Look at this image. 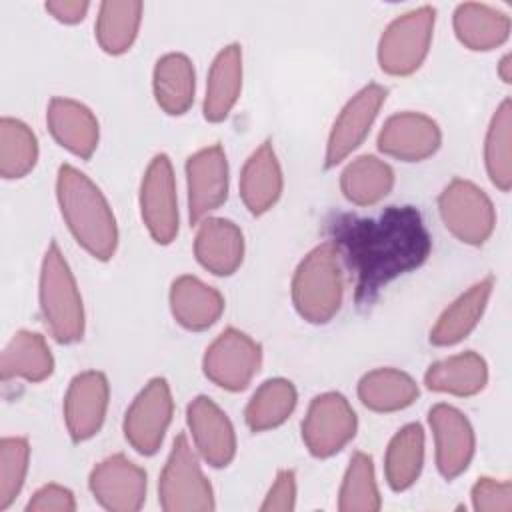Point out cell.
<instances>
[{"mask_svg":"<svg viewBox=\"0 0 512 512\" xmlns=\"http://www.w3.org/2000/svg\"><path fill=\"white\" fill-rule=\"evenodd\" d=\"M140 216L156 244H170L180 226L176 180L166 154H156L140 182Z\"/></svg>","mask_w":512,"mask_h":512,"instance_id":"cell-11","label":"cell"},{"mask_svg":"<svg viewBox=\"0 0 512 512\" xmlns=\"http://www.w3.org/2000/svg\"><path fill=\"white\" fill-rule=\"evenodd\" d=\"M342 296V254L334 242H322L312 248L294 270L292 304L306 322L326 324L338 314Z\"/></svg>","mask_w":512,"mask_h":512,"instance_id":"cell-3","label":"cell"},{"mask_svg":"<svg viewBox=\"0 0 512 512\" xmlns=\"http://www.w3.org/2000/svg\"><path fill=\"white\" fill-rule=\"evenodd\" d=\"M420 390L416 380L398 368H376L358 382L360 402L374 412H398L414 404Z\"/></svg>","mask_w":512,"mask_h":512,"instance_id":"cell-29","label":"cell"},{"mask_svg":"<svg viewBox=\"0 0 512 512\" xmlns=\"http://www.w3.org/2000/svg\"><path fill=\"white\" fill-rule=\"evenodd\" d=\"M56 198L74 240L96 260H110L118 248V224L100 188L78 168L62 164Z\"/></svg>","mask_w":512,"mask_h":512,"instance_id":"cell-2","label":"cell"},{"mask_svg":"<svg viewBox=\"0 0 512 512\" xmlns=\"http://www.w3.org/2000/svg\"><path fill=\"white\" fill-rule=\"evenodd\" d=\"M296 506V476L292 470H280L274 484L270 486L264 502L260 504L262 512H290Z\"/></svg>","mask_w":512,"mask_h":512,"instance_id":"cell-40","label":"cell"},{"mask_svg":"<svg viewBox=\"0 0 512 512\" xmlns=\"http://www.w3.org/2000/svg\"><path fill=\"white\" fill-rule=\"evenodd\" d=\"M152 90L156 104L166 114H186L194 102L196 92V72L192 60L180 52H168L160 56L152 72Z\"/></svg>","mask_w":512,"mask_h":512,"instance_id":"cell-26","label":"cell"},{"mask_svg":"<svg viewBox=\"0 0 512 512\" xmlns=\"http://www.w3.org/2000/svg\"><path fill=\"white\" fill-rule=\"evenodd\" d=\"M28 512H74V494L60 484H46L38 488L26 504Z\"/></svg>","mask_w":512,"mask_h":512,"instance_id":"cell-39","label":"cell"},{"mask_svg":"<svg viewBox=\"0 0 512 512\" xmlns=\"http://www.w3.org/2000/svg\"><path fill=\"white\" fill-rule=\"evenodd\" d=\"M388 90L376 82L360 88L340 110L332 124L326 142L324 166L334 168L348 158L368 136L382 104L386 102Z\"/></svg>","mask_w":512,"mask_h":512,"instance_id":"cell-12","label":"cell"},{"mask_svg":"<svg viewBox=\"0 0 512 512\" xmlns=\"http://www.w3.org/2000/svg\"><path fill=\"white\" fill-rule=\"evenodd\" d=\"M512 58H510V54H506L502 60H500V64H498V76L502 78V82H506V84H510L512 82Z\"/></svg>","mask_w":512,"mask_h":512,"instance_id":"cell-42","label":"cell"},{"mask_svg":"<svg viewBox=\"0 0 512 512\" xmlns=\"http://www.w3.org/2000/svg\"><path fill=\"white\" fill-rule=\"evenodd\" d=\"M424 384L428 390L440 394L460 398L474 396L488 384V364L478 352L466 350L430 364L424 374Z\"/></svg>","mask_w":512,"mask_h":512,"instance_id":"cell-27","label":"cell"},{"mask_svg":"<svg viewBox=\"0 0 512 512\" xmlns=\"http://www.w3.org/2000/svg\"><path fill=\"white\" fill-rule=\"evenodd\" d=\"M186 422L192 442L200 458L214 466L224 468L236 456V432L220 406L208 396H196L186 408Z\"/></svg>","mask_w":512,"mask_h":512,"instance_id":"cell-17","label":"cell"},{"mask_svg":"<svg viewBox=\"0 0 512 512\" xmlns=\"http://www.w3.org/2000/svg\"><path fill=\"white\" fill-rule=\"evenodd\" d=\"M436 24L432 6L414 8L394 18L378 42V64L390 76L414 74L428 56Z\"/></svg>","mask_w":512,"mask_h":512,"instance_id":"cell-6","label":"cell"},{"mask_svg":"<svg viewBox=\"0 0 512 512\" xmlns=\"http://www.w3.org/2000/svg\"><path fill=\"white\" fill-rule=\"evenodd\" d=\"M170 310L174 320L186 330H206L224 312L222 294L196 276H178L170 286Z\"/></svg>","mask_w":512,"mask_h":512,"instance_id":"cell-22","label":"cell"},{"mask_svg":"<svg viewBox=\"0 0 512 512\" xmlns=\"http://www.w3.org/2000/svg\"><path fill=\"white\" fill-rule=\"evenodd\" d=\"M40 312L46 328L60 344H74L84 336V304L76 278L56 242H50L40 268Z\"/></svg>","mask_w":512,"mask_h":512,"instance_id":"cell-4","label":"cell"},{"mask_svg":"<svg viewBox=\"0 0 512 512\" xmlns=\"http://www.w3.org/2000/svg\"><path fill=\"white\" fill-rule=\"evenodd\" d=\"M394 188V170L372 154L354 158L340 174L344 198L356 206H372L384 200Z\"/></svg>","mask_w":512,"mask_h":512,"instance_id":"cell-30","label":"cell"},{"mask_svg":"<svg viewBox=\"0 0 512 512\" xmlns=\"http://www.w3.org/2000/svg\"><path fill=\"white\" fill-rule=\"evenodd\" d=\"M194 256L208 272L230 276L244 260V234L232 220L208 216L198 222Z\"/></svg>","mask_w":512,"mask_h":512,"instance_id":"cell-20","label":"cell"},{"mask_svg":"<svg viewBox=\"0 0 512 512\" xmlns=\"http://www.w3.org/2000/svg\"><path fill=\"white\" fill-rule=\"evenodd\" d=\"M142 2H102L96 16V42L106 54L120 56L128 52L138 36L142 22Z\"/></svg>","mask_w":512,"mask_h":512,"instance_id":"cell-33","label":"cell"},{"mask_svg":"<svg viewBox=\"0 0 512 512\" xmlns=\"http://www.w3.org/2000/svg\"><path fill=\"white\" fill-rule=\"evenodd\" d=\"M46 122L54 140L74 156L88 160L96 152L100 126L86 104L56 96L48 102Z\"/></svg>","mask_w":512,"mask_h":512,"instance_id":"cell-19","label":"cell"},{"mask_svg":"<svg viewBox=\"0 0 512 512\" xmlns=\"http://www.w3.org/2000/svg\"><path fill=\"white\" fill-rule=\"evenodd\" d=\"M472 508L478 512H510L512 510V484L482 476L470 492Z\"/></svg>","mask_w":512,"mask_h":512,"instance_id":"cell-38","label":"cell"},{"mask_svg":"<svg viewBox=\"0 0 512 512\" xmlns=\"http://www.w3.org/2000/svg\"><path fill=\"white\" fill-rule=\"evenodd\" d=\"M44 8L62 24H78L86 18L90 4L86 0H50L44 4Z\"/></svg>","mask_w":512,"mask_h":512,"instance_id":"cell-41","label":"cell"},{"mask_svg":"<svg viewBox=\"0 0 512 512\" xmlns=\"http://www.w3.org/2000/svg\"><path fill=\"white\" fill-rule=\"evenodd\" d=\"M494 290V278L486 276L462 292L436 320L430 330L434 346H454L462 342L482 320Z\"/></svg>","mask_w":512,"mask_h":512,"instance_id":"cell-23","label":"cell"},{"mask_svg":"<svg viewBox=\"0 0 512 512\" xmlns=\"http://www.w3.org/2000/svg\"><path fill=\"white\" fill-rule=\"evenodd\" d=\"M38 162V140L28 124L4 116L0 120V174L6 180L24 178Z\"/></svg>","mask_w":512,"mask_h":512,"instance_id":"cell-35","label":"cell"},{"mask_svg":"<svg viewBox=\"0 0 512 512\" xmlns=\"http://www.w3.org/2000/svg\"><path fill=\"white\" fill-rule=\"evenodd\" d=\"M358 418L340 392L318 394L302 420V440L314 458H330L354 436Z\"/></svg>","mask_w":512,"mask_h":512,"instance_id":"cell-10","label":"cell"},{"mask_svg":"<svg viewBox=\"0 0 512 512\" xmlns=\"http://www.w3.org/2000/svg\"><path fill=\"white\" fill-rule=\"evenodd\" d=\"M110 400V384L104 372L86 370L72 378L64 394V422L74 442L90 440L100 432Z\"/></svg>","mask_w":512,"mask_h":512,"instance_id":"cell-16","label":"cell"},{"mask_svg":"<svg viewBox=\"0 0 512 512\" xmlns=\"http://www.w3.org/2000/svg\"><path fill=\"white\" fill-rule=\"evenodd\" d=\"M442 144V130L422 112H398L390 116L380 134L378 150L402 162H422L436 154Z\"/></svg>","mask_w":512,"mask_h":512,"instance_id":"cell-18","label":"cell"},{"mask_svg":"<svg viewBox=\"0 0 512 512\" xmlns=\"http://www.w3.org/2000/svg\"><path fill=\"white\" fill-rule=\"evenodd\" d=\"M424 466V430L418 422L402 426L388 442L384 476L394 492L408 490Z\"/></svg>","mask_w":512,"mask_h":512,"instance_id":"cell-31","label":"cell"},{"mask_svg":"<svg viewBox=\"0 0 512 512\" xmlns=\"http://www.w3.org/2000/svg\"><path fill=\"white\" fill-rule=\"evenodd\" d=\"M242 92V48L240 44L224 46L208 72L204 118L208 122H222L236 106Z\"/></svg>","mask_w":512,"mask_h":512,"instance_id":"cell-25","label":"cell"},{"mask_svg":"<svg viewBox=\"0 0 512 512\" xmlns=\"http://www.w3.org/2000/svg\"><path fill=\"white\" fill-rule=\"evenodd\" d=\"M262 364V348L238 328L222 330L206 348L202 358L204 376L216 386L240 392L248 388Z\"/></svg>","mask_w":512,"mask_h":512,"instance_id":"cell-8","label":"cell"},{"mask_svg":"<svg viewBox=\"0 0 512 512\" xmlns=\"http://www.w3.org/2000/svg\"><path fill=\"white\" fill-rule=\"evenodd\" d=\"M380 492L374 474V462L368 454L356 452L342 478L338 492V510L342 512H376L380 510Z\"/></svg>","mask_w":512,"mask_h":512,"instance_id":"cell-36","label":"cell"},{"mask_svg":"<svg viewBox=\"0 0 512 512\" xmlns=\"http://www.w3.org/2000/svg\"><path fill=\"white\" fill-rule=\"evenodd\" d=\"M298 392L286 378H270L262 382L244 410V422L252 432H266L284 424L294 412Z\"/></svg>","mask_w":512,"mask_h":512,"instance_id":"cell-32","label":"cell"},{"mask_svg":"<svg viewBox=\"0 0 512 512\" xmlns=\"http://www.w3.org/2000/svg\"><path fill=\"white\" fill-rule=\"evenodd\" d=\"M284 188L282 168L270 140L262 142L244 162L240 172V198L250 214L268 212Z\"/></svg>","mask_w":512,"mask_h":512,"instance_id":"cell-21","label":"cell"},{"mask_svg":"<svg viewBox=\"0 0 512 512\" xmlns=\"http://www.w3.org/2000/svg\"><path fill=\"white\" fill-rule=\"evenodd\" d=\"M334 244L358 272V300H368L380 286L418 268L430 252V236L412 206H392L376 220L350 222Z\"/></svg>","mask_w":512,"mask_h":512,"instance_id":"cell-1","label":"cell"},{"mask_svg":"<svg viewBox=\"0 0 512 512\" xmlns=\"http://www.w3.org/2000/svg\"><path fill=\"white\" fill-rule=\"evenodd\" d=\"M188 218L192 224L208 218L228 198V160L220 144L206 146L186 160Z\"/></svg>","mask_w":512,"mask_h":512,"instance_id":"cell-14","label":"cell"},{"mask_svg":"<svg viewBox=\"0 0 512 512\" xmlns=\"http://www.w3.org/2000/svg\"><path fill=\"white\" fill-rule=\"evenodd\" d=\"M94 500L110 512H136L146 500V472L124 454L98 462L88 478Z\"/></svg>","mask_w":512,"mask_h":512,"instance_id":"cell-13","label":"cell"},{"mask_svg":"<svg viewBox=\"0 0 512 512\" xmlns=\"http://www.w3.org/2000/svg\"><path fill=\"white\" fill-rule=\"evenodd\" d=\"M158 502L166 512H208L216 506L212 486L186 434H178L172 442L158 480Z\"/></svg>","mask_w":512,"mask_h":512,"instance_id":"cell-5","label":"cell"},{"mask_svg":"<svg viewBox=\"0 0 512 512\" xmlns=\"http://www.w3.org/2000/svg\"><path fill=\"white\" fill-rule=\"evenodd\" d=\"M54 372V356L42 334L32 330H18L4 346L0 358L2 380L22 378L28 382H42Z\"/></svg>","mask_w":512,"mask_h":512,"instance_id":"cell-28","label":"cell"},{"mask_svg":"<svg viewBox=\"0 0 512 512\" xmlns=\"http://www.w3.org/2000/svg\"><path fill=\"white\" fill-rule=\"evenodd\" d=\"M30 462V444L22 436L0 442V510H6L20 494Z\"/></svg>","mask_w":512,"mask_h":512,"instance_id":"cell-37","label":"cell"},{"mask_svg":"<svg viewBox=\"0 0 512 512\" xmlns=\"http://www.w3.org/2000/svg\"><path fill=\"white\" fill-rule=\"evenodd\" d=\"M438 212L446 230L468 246H482L494 232L496 212L488 194L474 182L454 178L438 196Z\"/></svg>","mask_w":512,"mask_h":512,"instance_id":"cell-7","label":"cell"},{"mask_svg":"<svg viewBox=\"0 0 512 512\" xmlns=\"http://www.w3.org/2000/svg\"><path fill=\"white\" fill-rule=\"evenodd\" d=\"M484 164L490 182L508 192L512 186V102L504 98L492 114L484 140Z\"/></svg>","mask_w":512,"mask_h":512,"instance_id":"cell-34","label":"cell"},{"mask_svg":"<svg viewBox=\"0 0 512 512\" xmlns=\"http://www.w3.org/2000/svg\"><path fill=\"white\" fill-rule=\"evenodd\" d=\"M174 400L166 378H152L132 400L124 414V438L144 456H152L162 446L166 430L172 422Z\"/></svg>","mask_w":512,"mask_h":512,"instance_id":"cell-9","label":"cell"},{"mask_svg":"<svg viewBox=\"0 0 512 512\" xmlns=\"http://www.w3.org/2000/svg\"><path fill=\"white\" fill-rule=\"evenodd\" d=\"M428 422L434 436L436 468L446 480H454L472 462L476 450L474 428L466 414L450 404L432 406Z\"/></svg>","mask_w":512,"mask_h":512,"instance_id":"cell-15","label":"cell"},{"mask_svg":"<svg viewBox=\"0 0 512 512\" xmlns=\"http://www.w3.org/2000/svg\"><path fill=\"white\" fill-rule=\"evenodd\" d=\"M452 26L458 42L474 52L494 50L510 36V18L502 10L482 2L458 4Z\"/></svg>","mask_w":512,"mask_h":512,"instance_id":"cell-24","label":"cell"}]
</instances>
